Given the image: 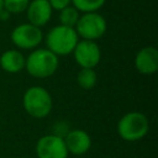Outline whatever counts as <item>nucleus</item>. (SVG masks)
Wrapping results in <instances>:
<instances>
[{
  "mask_svg": "<svg viewBox=\"0 0 158 158\" xmlns=\"http://www.w3.org/2000/svg\"><path fill=\"white\" fill-rule=\"evenodd\" d=\"M22 105L25 111L33 118H44L49 115L53 101L49 91L43 86H30L22 98Z\"/></svg>",
  "mask_w": 158,
  "mask_h": 158,
  "instance_id": "obj_3",
  "label": "nucleus"
},
{
  "mask_svg": "<svg viewBox=\"0 0 158 158\" xmlns=\"http://www.w3.org/2000/svg\"><path fill=\"white\" fill-rule=\"evenodd\" d=\"M10 16H11V15H10L6 10H4V9H2V10L0 11V20H4V21H5V20H7Z\"/></svg>",
  "mask_w": 158,
  "mask_h": 158,
  "instance_id": "obj_18",
  "label": "nucleus"
},
{
  "mask_svg": "<svg viewBox=\"0 0 158 158\" xmlns=\"http://www.w3.org/2000/svg\"><path fill=\"white\" fill-rule=\"evenodd\" d=\"M75 63L80 68H95L101 59V49L96 41L80 40L73 49Z\"/></svg>",
  "mask_w": 158,
  "mask_h": 158,
  "instance_id": "obj_8",
  "label": "nucleus"
},
{
  "mask_svg": "<svg viewBox=\"0 0 158 158\" xmlns=\"http://www.w3.org/2000/svg\"><path fill=\"white\" fill-rule=\"evenodd\" d=\"M10 38L19 49H36L43 41V32L40 27L25 22L12 28Z\"/></svg>",
  "mask_w": 158,
  "mask_h": 158,
  "instance_id": "obj_6",
  "label": "nucleus"
},
{
  "mask_svg": "<svg viewBox=\"0 0 158 158\" xmlns=\"http://www.w3.org/2000/svg\"><path fill=\"white\" fill-rule=\"evenodd\" d=\"M65 147L68 149V153L75 154V156H81L85 154L90 147H91V138L88 132L84 130H72L65 133L63 137Z\"/></svg>",
  "mask_w": 158,
  "mask_h": 158,
  "instance_id": "obj_11",
  "label": "nucleus"
},
{
  "mask_svg": "<svg viewBox=\"0 0 158 158\" xmlns=\"http://www.w3.org/2000/svg\"><path fill=\"white\" fill-rule=\"evenodd\" d=\"M26 57L19 49H7L0 56V67L4 72L15 74L25 69Z\"/></svg>",
  "mask_w": 158,
  "mask_h": 158,
  "instance_id": "obj_12",
  "label": "nucleus"
},
{
  "mask_svg": "<svg viewBox=\"0 0 158 158\" xmlns=\"http://www.w3.org/2000/svg\"><path fill=\"white\" fill-rule=\"evenodd\" d=\"M2 10V0H0V11Z\"/></svg>",
  "mask_w": 158,
  "mask_h": 158,
  "instance_id": "obj_19",
  "label": "nucleus"
},
{
  "mask_svg": "<svg viewBox=\"0 0 158 158\" xmlns=\"http://www.w3.org/2000/svg\"><path fill=\"white\" fill-rule=\"evenodd\" d=\"M107 28L106 20L99 12H84L80 14L79 20L74 27L77 35L81 40L96 41L101 38Z\"/></svg>",
  "mask_w": 158,
  "mask_h": 158,
  "instance_id": "obj_5",
  "label": "nucleus"
},
{
  "mask_svg": "<svg viewBox=\"0 0 158 158\" xmlns=\"http://www.w3.org/2000/svg\"><path fill=\"white\" fill-rule=\"evenodd\" d=\"M53 11H60L67 6L72 5V0H48Z\"/></svg>",
  "mask_w": 158,
  "mask_h": 158,
  "instance_id": "obj_17",
  "label": "nucleus"
},
{
  "mask_svg": "<svg viewBox=\"0 0 158 158\" xmlns=\"http://www.w3.org/2000/svg\"><path fill=\"white\" fill-rule=\"evenodd\" d=\"M43 40L46 43V48L54 53L57 57H59L73 53V49L79 41V37L73 27L57 25L47 32Z\"/></svg>",
  "mask_w": 158,
  "mask_h": 158,
  "instance_id": "obj_2",
  "label": "nucleus"
},
{
  "mask_svg": "<svg viewBox=\"0 0 158 158\" xmlns=\"http://www.w3.org/2000/svg\"><path fill=\"white\" fill-rule=\"evenodd\" d=\"M58 12H59V16H58L59 25H63L67 27H73V28L75 27V25L79 20V16H80V12L73 5H69Z\"/></svg>",
  "mask_w": 158,
  "mask_h": 158,
  "instance_id": "obj_14",
  "label": "nucleus"
},
{
  "mask_svg": "<svg viewBox=\"0 0 158 158\" xmlns=\"http://www.w3.org/2000/svg\"><path fill=\"white\" fill-rule=\"evenodd\" d=\"M135 68L144 75L154 74L158 70V49L154 46L141 48L135 57Z\"/></svg>",
  "mask_w": 158,
  "mask_h": 158,
  "instance_id": "obj_10",
  "label": "nucleus"
},
{
  "mask_svg": "<svg viewBox=\"0 0 158 158\" xmlns=\"http://www.w3.org/2000/svg\"><path fill=\"white\" fill-rule=\"evenodd\" d=\"M25 12L28 23L41 28L49 22V20L52 19L53 10L48 0H30Z\"/></svg>",
  "mask_w": 158,
  "mask_h": 158,
  "instance_id": "obj_9",
  "label": "nucleus"
},
{
  "mask_svg": "<svg viewBox=\"0 0 158 158\" xmlns=\"http://www.w3.org/2000/svg\"><path fill=\"white\" fill-rule=\"evenodd\" d=\"M149 130V122L144 114L131 111L125 114L117 122V133L123 141L135 142L142 139Z\"/></svg>",
  "mask_w": 158,
  "mask_h": 158,
  "instance_id": "obj_4",
  "label": "nucleus"
},
{
  "mask_svg": "<svg viewBox=\"0 0 158 158\" xmlns=\"http://www.w3.org/2000/svg\"><path fill=\"white\" fill-rule=\"evenodd\" d=\"M98 74L93 68H81L77 74V83L84 90H90L96 85Z\"/></svg>",
  "mask_w": 158,
  "mask_h": 158,
  "instance_id": "obj_13",
  "label": "nucleus"
},
{
  "mask_svg": "<svg viewBox=\"0 0 158 158\" xmlns=\"http://www.w3.org/2000/svg\"><path fill=\"white\" fill-rule=\"evenodd\" d=\"M30 0H2V9L10 15H16L25 12L28 6Z\"/></svg>",
  "mask_w": 158,
  "mask_h": 158,
  "instance_id": "obj_16",
  "label": "nucleus"
},
{
  "mask_svg": "<svg viewBox=\"0 0 158 158\" xmlns=\"http://www.w3.org/2000/svg\"><path fill=\"white\" fill-rule=\"evenodd\" d=\"M106 0H72V5L80 12H98L104 5Z\"/></svg>",
  "mask_w": 158,
  "mask_h": 158,
  "instance_id": "obj_15",
  "label": "nucleus"
},
{
  "mask_svg": "<svg viewBox=\"0 0 158 158\" xmlns=\"http://www.w3.org/2000/svg\"><path fill=\"white\" fill-rule=\"evenodd\" d=\"M37 158H68V149L63 137L49 133L42 136L36 143Z\"/></svg>",
  "mask_w": 158,
  "mask_h": 158,
  "instance_id": "obj_7",
  "label": "nucleus"
},
{
  "mask_svg": "<svg viewBox=\"0 0 158 158\" xmlns=\"http://www.w3.org/2000/svg\"><path fill=\"white\" fill-rule=\"evenodd\" d=\"M59 65L58 57L47 48H36L25 59V69L27 73L38 79L53 75Z\"/></svg>",
  "mask_w": 158,
  "mask_h": 158,
  "instance_id": "obj_1",
  "label": "nucleus"
}]
</instances>
